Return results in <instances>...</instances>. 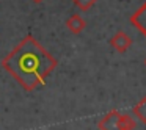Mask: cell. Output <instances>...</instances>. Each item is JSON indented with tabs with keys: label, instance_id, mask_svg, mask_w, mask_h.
Instances as JSON below:
<instances>
[{
	"label": "cell",
	"instance_id": "obj_1",
	"mask_svg": "<svg viewBox=\"0 0 146 130\" xmlns=\"http://www.w3.org/2000/svg\"><path fill=\"white\" fill-rule=\"evenodd\" d=\"M57 64L54 55L49 53L32 35L25 36L2 60L3 69L29 92L44 85Z\"/></svg>",
	"mask_w": 146,
	"mask_h": 130
},
{
	"label": "cell",
	"instance_id": "obj_2",
	"mask_svg": "<svg viewBox=\"0 0 146 130\" xmlns=\"http://www.w3.org/2000/svg\"><path fill=\"white\" fill-rule=\"evenodd\" d=\"M132 42H133L132 38H130L127 33L121 32V30H119V32H116L110 38V46L118 52V53H124V52L132 46Z\"/></svg>",
	"mask_w": 146,
	"mask_h": 130
},
{
	"label": "cell",
	"instance_id": "obj_3",
	"mask_svg": "<svg viewBox=\"0 0 146 130\" xmlns=\"http://www.w3.org/2000/svg\"><path fill=\"white\" fill-rule=\"evenodd\" d=\"M130 24L146 38V2L130 16Z\"/></svg>",
	"mask_w": 146,
	"mask_h": 130
},
{
	"label": "cell",
	"instance_id": "obj_4",
	"mask_svg": "<svg viewBox=\"0 0 146 130\" xmlns=\"http://www.w3.org/2000/svg\"><path fill=\"white\" fill-rule=\"evenodd\" d=\"M119 111L111 110L101 119V122L98 124L99 130H118V119H119Z\"/></svg>",
	"mask_w": 146,
	"mask_h": 130
},
{
	"label": "cell",
	"instance_id": "obj_5",
	"mask_svg": "<svg viewBox=\"0 0 146 130\" xmlns=\"http://www.w3.org/2000/svg\"><path fill=\"white\" fill-rule=\"evenodd\" d=\"M66 27L69 28V32L72 33V35H80V33L85 30L86 22L80 14H72V16L66 20Z\"/></svg>",
	"mask_w": 146,
	"mask_h": 130
},
{
	"label": "cell",
	"instance_id": "obj_6",
	"mask_svg": "<svg viewBox=\"0 0 146 130\" xmlns=\"http://www.w3.org/2000/svg\"><path fill=\"white\" fill-rule=\"evenodd\" d=\"M132 113H133V116H137L143 124H146V96L141 97L135 105H133Z\"/></svg>",
	"mask_w": 146,
	"mask_h": 130
},
{
	"label": "cell",
	"instance_id": "obj_7",
	"mask_svg": "<svg viewBox=\"0 0 146 130\" xmlns=\"http://www.w3.org/2000/svg\"><path fill=\"white\" fill-rule=\"evenodd\" d=\"M137 125L135 119L129 114H119L118 119V130H133Z\"/></svg>",
	"mask_w": 146,
	"mask_h": 130
},
{
	"label": "cell",
	"instance_id": "obj_8",
	"mask_svg": "<svg viewBox=\"0 0 146 130\" xmlns=\"http://www.w3.org/2000/svg\"><path fill=\"white\" fill-rule=\"evenodd\" d=\"M96 2H98V0H72V3L76 5V7L79 8L80 11H88V10H91V8L96 5Z\"/></svg>",
	"mask_w": 146,
	"mask_h": 130
},
{
	"label": "cell",
	"instance_id": "obj_9",
	"mask_svg": "<svg viewBox=\"0 0 146 130\" xmlns=\"http://www.w3.org/2000/svg\"><path fill=\"white\" fill-rule=\"evenodd\" d=\"M33 2H35V3H41L42 0H33Z\"/></svg>",
	"mask_w": 146,
	"mask_h": 130
},
{
	"label": "cell",
	"instance_id": "obj_10",
	"mask_svg": "<svg viewBox=\"0 0 146 130\" xmlns=\"http://www.w3.org/2000/svg\"><path fill=\"white\" fill-rule=\"evenodd\" d=\"M145 66H146V60H145Z\"/></svg>",
	"mask_w": 146,
	"mask_h": 130
}]
</instances>
